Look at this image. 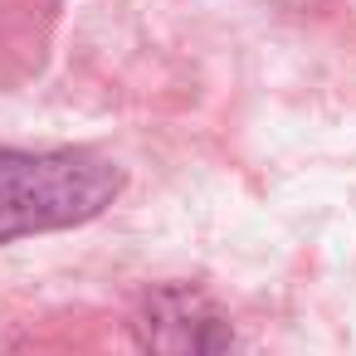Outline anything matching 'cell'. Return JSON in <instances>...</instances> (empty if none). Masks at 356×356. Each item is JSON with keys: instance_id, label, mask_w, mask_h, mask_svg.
Wrapping results in <instances>:
<instances>
[{"instance_id": "1", "label": "cell", "mask_w": 356, "mask_h": 356, "mask_svg": "<svg viewBox=\"0 0 356 356\" xmlns=\"http://www.w3.org/2000/svg\"><path fill=\"white\" fill-rule=\"evenodd\" d=\"M122 176L93 152H15L0 147V244L88 225L113 205Z\"/></svg>"}, {"instance_id": "2", "label": "cell", "mask_w": 356, "mask_h": 356, "mask_svg": "<svg viewBox=\"0 0 356 356\" xmlns=\"http://www.w3.org/2000/svg\"><path fill=\"white\" fill-rule=\"evenodd\" d=\"M147 346L156 356H220L225 327L195 293H161L147 307Z\"/></svg>"}]
</instances>
